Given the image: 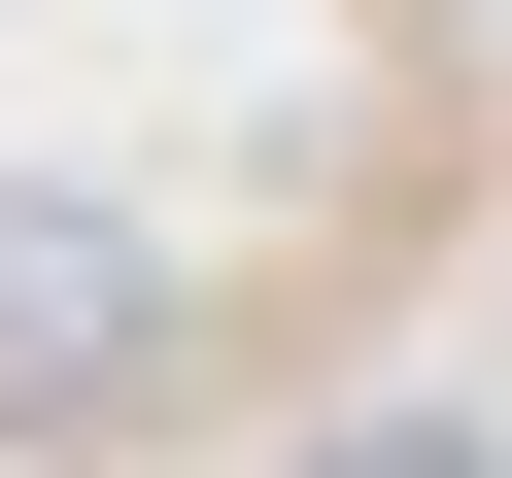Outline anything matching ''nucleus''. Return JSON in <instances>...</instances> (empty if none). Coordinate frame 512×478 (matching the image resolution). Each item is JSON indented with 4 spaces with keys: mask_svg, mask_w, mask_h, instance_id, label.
Masks as SVG:
<instances>
[{
    "mask_svg": "<svg viewBox=\"0 0 512 478\" xmlns=\"http://www.w3.org/2000/svg\"><path fill=\"white\" fill-rule=\"evenodd\" d=\"M137 376H171V274L103 205H0V410H137Z\"/></svg>",
    "mask_w": 512,
    "mask_h": 478,
    "instance_id": "obj_1",
    "label": "nucleus"
},
{
    "mask_svg": "<svg viewBox=\"0 0 512 478\" xmlns=\"http://www.w3.org/2000/svg\"><path fill=\"white\" fill-rule=\"evenodd\" d=\"M274 478H512V410H308Z\"/></svg>",
    "mask_w": 512,
    "mask_h": 478,
    "instance_id": "obj_2",
    "label": "nucleus"
}]
</instances>
